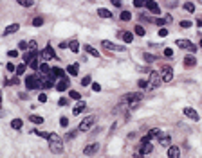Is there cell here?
Instances as JSON below:
<instances>
[{"label": "cell", "instance_id": "cell-1", "mask_svg": "<svg viewBox=\"0 0 202 158\" xmlns=\"http://www.w3.org/2000/svg\"><path fill=\"white\" fill-rule=\"evenodd\" d=\"M49 147H51V151L54 153V154H61L63 153V139L60 137V135H56V133H49Z\"/></svg>", "mask_w": 202, "mask_h": 158}, {"label": "cell", "instance_id": "cell-2", "mask_svg": "<svg viewBox=\"0 0 202 158\" xmlns=\"http://www.w3.org/2000/svg\"><path fill=\"white\" fill-rule=\"evenodd\" d=\"M26 86H27V90H38L42 86V81H40L38 76H27L26 77Z\"/></svg>", "mask_w": 202, "mask_h": 158}, {"label": "cell", "instance_id": "cell-3", "mask_svg": "<svg viewBox=\"0 0 202 158\" xmlns=\"http://www.w3.org/2000/svg\"><path fill=\"white\" fill-rule=\"evenodd\" d=\"M161 77L164 83H170L173 79V66L170 65H163V69H161Z\"/></svg>", "mask_w": 202, "mask_h": 158}, {"label": "cell", "instance_id": "cell-4", "mask_svg": "<svg viewBox=\"0 0 202 158\" xmlns=\"http://www.w3.org/2000/svg\"><path fill=\"white\" fill-rule=\"evenodd\" d=\"M94 122H96V115H88V117H85L83 119V122L79 124V131H88L92 126H94Z\"/></svg>", "mask_w": 202, "mask_h": 158}, {"label": "cell", "instance_id": "cell-5", "mask_svg": "<svg viewBox=\"0 0 202 158\" xmlns=\"http://www.w3.org/2000/svg\"><path fill=\"white\" fill-rule=\"evenodd\" d=\"M40 58H42L43 61H47V59H56L58 56H56V52L53 51L51 45H47V47L43 49V52H40Z\"/></svg>", "mask_w": 202, "mask_h": 158}, {"label": "cell", "instance_id": "cell-6", "mask_svg": "<svg viewBox=\"0 0 202 158\" xmlns=\"http://www.w3.org/2000/svg\"><path fill=\"white\" fill-rule=\"evenodd\" d=\"M101 45H103L105 49H108V51H117V52H125V47H123V45L112 43V41H108V40H103V41H101Z\"/></svg>", "mask_w": 202, "mask_h": 158}, {"label": "cell", "instance_id": "cell-7", "mask_svg": "<svg viewBox=\"0 0 202 158\" xmlns=\"http://www.w3.org/2000/svg\"><path fill=\"white\" fill-rule=\"evenodd\" d=\"M161 81H163V77H161V74H159V72H155V70H152V72H150V88H152V90L159 86V83H161Z\"/></svg>", "mask_w": 202, "mask_h": 158}, {"label": "cell", "instance_id": "cell-8", "mask_svg": "<svg viewBox=\"0 0 202 158\" xmlns=\"http://www.w3.org/2000/svg\"><path fill=\"white\" fill-rule=\"evenodd\" d=\"M155 137H161V129H159V128H152V129L144 135V137L141 139V142H150V140L155 139Z\"/></svg>", "mask_w": 202, "mask_h": 158}, {"label": "cell", "instance_id": "cell-9", "mask_svg": "<svg viewBox=\"0 0 202 158\" xmlns=\"http://www.w3.org/2000/svg\"><path fill=\"white\" fill-rule=\"evenodd\" d=\"M177 47H181V49H188L190 52H195L197 47L190 41V40H177Z\"/></svg>", "mask_w": 202, "mask_h": 158}, {"label": "cell", "instance_id": "cell-10", "mask_svg": "<svg viewBox=\"0 0 202 158\" xmlns=\"http://www.w3.org/2000/svg\"><path fill=\"white\" fill-rule=\"evenodd\" d=\"M144 7H146L150 13H153V14H159V13H161V9H159V4H157V2H153V0H144Z\"/></svg>", "mask_w": 202, "mask_h": 158}, {"label": "cell", "instance_id": "cell-11", "mask_svg": "<svg viewBox=\"0 0 202 158\" xmlns=\"http://www.w3.org/2000/svg\"><path fill=\"white\" fill-rule=\"evenodd\" d=\"M98 151H99V144H90V146H87L83 149V154L85 156H94Z\"/></svg>", "mask_w": 202, "mask_h": 158}, {"label": "cell", "instance_id": "cell-12", "mask_svg": "<svg viewBox=\"0 0 202 158\" xmlns=\"http://www.w3.org/2000/svg\"><path fill=\"white\" fill-rule=\"evenodd\" d=\"M152 151H153V146L150 142H143V146H141V149H139V153L136 156H144V154H150Z\"/></svg>", "mask_w": 202, "mask_h": 158}, {"label": "cell", "instance_id": "cell-13", "mask_svg": "<svg viewBox=\"0 0 202 158\" xmlns=\"http://www.w3.org/2000/svg\"><path fill=\"white\" fill-rule=\"evenodd\" d=\"M54 88L58 90V92H65V90L69 88V79H67V77H61V79L56 83V86H54Z\"/></svg>", "mask_w": 202, "mask_h": 158}, {"label": "cell", "instance_id": "cell-14", "mask_svg": "<svg viewBox=\"0 0 202 158\" xmlns=\"http://www.w3.org/2000/svg\"><path fill=\"white\" fill-rule=\"evenodd\" d=\"M197 65V58L193 54H186L184 56V66H188V69H193V66Z\"/></svg>", "mask_w": 202, "mask_h": 158}, {"label": "cell", "instance_id": "cell-15", "mask_svg": "<svg viewBox=\"0 0 202 158\" xmlns=\"http://www.w3.org/2000/svg\"><path fill=\"white\" fill-rule=\"evenodd\" d=\"M184 115L188 117V119H191V120H198V113H197V111L193 110V108H184Z\"/></svg>", "mask_w": 202, "mask_h": 158}, {"label": "cell", "instance_id": "cell-16", "mask_svg": "<svg viewBox=\"0 0 202 158\" xmlns=\"http://www.w3.org/2000/svg\"><path fill=\"white\" fill-rule=\"evenodd\" d=\"M78 72H79V65L78 63H72V65H69V66H67V74H69V76H78Z\"/></svg>", "mask_w": 202, "mask_h": 158}, {"label": "cell", "instance_id": "cell-17", "mask_svg": "<svg viewBox=\"0 0 202 158\" xmlns=\"http://www.w3.org/2000/svg\"><path fill=\"white\" fill-rule=\"evenodd\" d=\"M181 156V149L175 147V146H170L168 147V158H179Z\"/></svg>", "mask_w": 202, "mask_h": 158}, {"label": "cell", "instance_id": "cell-18", "mask_svg": "<svg viewBox=\"0 0 202 158\" xmlns=\"http://www.w3.org/2000/svg\"><path fill=\"white\" fill-rule=\"evenodd\" d=\"M18 29H20V25H18V24H11V25H7V27L4 29V36H9V34L16 32Z\"/></svg>", "mask_w": 202, "mask_h": 158}, {"label": "cell", "instance_id": "cell-19", "mask_svg": "<svg viewBox=\"0 0 202 158\" xmlns=\"http://www.w3.org/2000/svg\"><path fill=\"white\" fill-rule=\"evenodd\" d=\"M119 36L123 38V41H125V43H132V41H133V34H132V32H128V31H121V32H119Z\"/></svg>", "mask_w": 202, "mask_h": 158}, {"label": "cell", "instance_id": "cell-20", "mask_svg": "<svg viewBox=\"0 0 202 158\" xmlns=\"http://www.w3.org/2000/svg\"><path fill=\"white\" fill-rule=\"evenodd\" d=\"M85 108H87V104L79 101V102H78V104H76V106L72 108V115H79V113H81V111H83Z\"/></svg>", "mask_w": 202, "mask_h": 158}, {"label": "cell", "instance_id": "cell-21", "mask_svg": "<svg viewBox=\"0 0 202 158\" xmlns=\"http://www.w3.org/2000/svg\"><path fill=\"white\" fill-rule=\"evenodd\" d=\"M38 58H40V52H38V54L29 61V66H31L33 70H38V69H40V61H38Z\"/></svg>", "mask_w": 202, "mask_h": 158}, {"label": "cell", "instance_id": "cell-22", "mask_svg": "<svg viewBox=\"0 0 202 158\" xmlns=\"http://www.w3.org/2000/svg\"><path fill=\"white\" fill-rule=\"evenodd\" d=\"M38 70L42 72V76H45V74H49V72H51V66H49V65H47L45 61H42V63H40V69H38Z\"/></svg>", "mask_w": 202, "mask_h": 158}, {"label": "cell", "instance_id": "cell-23", "mask_svg": "<svg viewBox=\"0 0 202 158\" xmlns=\"http://www.w3.org/2000/svg\"><path fill=\"white\" fill-rule=\"evenodd\" d=\"M85 52H88L90 56H94V58H99V52L92 47V45H85Z\"/></svg>", "mask_w": 202, "mask_h": 158}, {"label": "cell", "instance_id": "cell-24", "mask_svg": "<svg viewBox=\"0 0 202 158\" xmlns=\"http://www.w3.org/2000/svg\"><path fill=\"white\" fill-rule=\"evenodd\" d=\"M159 144L164 146V147H170V144H171V137H170V135H164V137L159 140Z\"/></svg>", "mask_w": 202, "mask_h": 158}, {"label": "cell", "instance_id": "cell-25", "mask_svg": "<svg viewBox=\"0 0 202 158\" xmlns=\"http://www.w3.org/2000/svg\"><path fill=\"white\" fill-rule=\"evenodd\" d=\"M98 14H99L101 18H112V13H110L108 9H105V7H101V9H98Z\"/></svg>", "mask_w": 202, "mask_h": 158}, {"label": "cell", "instance_id": "cell-26", "mask_svg": "<svg viewBox=\"0 0 202 158\" xmlns=\"http://www.w3.org/2000/svg\"><path fill=\"white\" fill-rule=\"evenodd\" d=\"M22 124H24V122H22V119H13V120H11V128H13V129H20Z\"/></svg>", "mask_w": 202, "mask_h": 158}, {"label": "cell", "instance_id": "cell-27", "mask_svg": "<svg viewBox=\"0 0 202 158\" xmlns=\"http://www.w3.org/2000/svg\"><path fill=\"white\" fill-rule=\"evenodd\" d=\"M69 49H71L72 52H78V51H79V43H78V40H72V41L69 43Z\"/></svg>", "mask_w": 202, "mask_h": 158}, {"label": "cell", "instance_id": "cell-28", "mask_svg": "<svg viewBox=\"0 0 202 158\" xmlns=\"http://www.w3.org/2000/svg\"><path fill=\"white\" fill-rule=\"evenodd\" d=\"M29 120L34 124H43V117H40V115H29Z\"/></svg>", "mask_w": 202, "mask_h": 158}, {"label": "cell", "instance_id": "cell-29", "mask_svg": "<svg viewBox=\"0 0 202 158\" xmlns=\"http://www.w3.org/2000/svg\"><path fill=\"white\" fill-rule=\"evenodd\" d=\"M26 66H27L26 63H20V65H16V70H15V72H16V76H22V74H24V72H26Z\"/></svg>", "mask_w": 202, "mask_h": 158}, {"label": "cell", "instance_id": "cell-30", "mask_svg": "<svg viewBox=\"0 0 202 158\" xmlns=\"http://www.w3.org/2000/svg\"><path fill=\"white\" fill-rule=\"evenodd\" d=\"M51 72H53V76H56V77H63V76H65V72H63L61 69H58V66L51 69Z\"/></svg>", "mask_w": 202, "mask_h": 158}, {"label": "cell", "instance_id": "cell-31", "mask_svg": "<svg viewBox=\"0 0 202 158\" xmlns=\"http://www.w3.org/2000/svg\"><path fill=\"white\" fill-rule=\"evenodd\" d=\"M69 97H71V99H74V101H79V99H81V94H79V92H76V90H71V92H69Z\"/></svg>", "mask_w": 202, "mask_h": 158}, {"label": "cell", "instance_id": "cell-32", "mask_svg": "<svg viewBox=\"0 0 202 158\" xmlns=\"http://www.w3.org/2000/svg\"><path fill=\"white\" fill-rule=\"evenodd\" d=\"M133 32H136L137 36H144V34H146V31H144V27H143V25H136Z\"/></svg>", "mask_w": 202, "mask_h": 158}, {"label": "cell", "instance_id": "cell-33", "mask_svg": "<svg viewBox=\"0 0 202 158\" xmlns=\"http://www.w3.org/2000/svg\"><path fill=\"white\" fill-rule=\"evenodd\" d=\"M16 4H20V6H24V7H31L34 2L33 0H16Z\"/></svg>", "mask_w": 202, "mask_h": 158}, {"label": "cell", "instance_id": "cell-34", "mask_svg": "<svg viewBox=\"0 0 202 158\" xmlns=\"http://www.w3.org/2000/svg\"><path fill=\"white\" fill-rule=\"evenodd\" d=\"M33 25H34V27H42V25H43V16H36V18L33 20Z\"/></svg>", "mask_w": 202, "mask_h": 158}, {"label": "cell", "instance_id": "cell-35", "mask_svg": "<svg viewBox=\"0 0 202 158\" xmlns=\"http://www.w3.org/2000/svg\"><path fill=\"white\" fill-rule=\"evenodd\" d=\"M182 9L188 11V13H193V11H195V6H193V2H186V4L182 6Z\"/></svg>", "mask_w": 202, "mask_h": 158}, {"label": "cell", "instance_id": "cell-36", "mask_svg": "<svg viewBox=\"0 0 202 158\" xmlns=\"http://www.w3.org/2000/svg\"><path fill=\"white\" fill-rule=\"evenodd\" d=\"M119 18H121V20H123V22H128V20H130V18H132V13H130V11H123V13H121V16H119Z\"/></svg>", "mask_w": 202, "mask_h": 158}, {"label": "cell", "instance_id": "cell-37", "mask_svg": "<svg viewBox=\"0 0 202 158\" xmlns=\"http://www.w3.org/2000/svg\"><path fill=\"white\" fill-rule=\"evenodd\" d=\"M139 88H143V90H148V88H150V83H148L146 79H139Z\"/></svg>", "mask_w": 202, "mask_h": 158}, {"label": "cell", "instance_id": "cell-38", "mask_svg": "<svg viewBox=\"0 0 202 158\" xmlns=\"http://www.w3.org/2000/svg\"><path fill=\"white\" fill-rule=\"evenodd\" d=\"M155 59H157V56H153V54H148V52H144V61L152 63V61H155Z\"/></svg>", "mask_w": 202, "mask_h": 158}, {"label": "cell", "instance_id": "cell-39", "mask_svg": "<svg viewBox=\"0 0 202 158\" xmlns=\"http://www.w3.org/2000/svg\"><path fill=\"white\" fill-rule=\"evenodd\" d=\"M92 83V79H90V76H85L83 79H81V86H88Z\"/></svg>", "mask_w": 202, "mask_h": 158}, {"label": "cell", "instance_id": "cell-40", "mask_svg": "<svg viewBox=\"0 0 202 158\" xmlns=\"http://www.w3.org/2000/svg\"><path fill=\"white\" fill-rule=\"evenodd\" d=\"M181 27H182V29H190V27H191V22H190V20H182V22H181Z\"/></svg>", "mask_w": 202, "mask_h": 158}, {"label": "cell", "instance_id": "cell-41", "mask_svg": "<svg viewBox=\"0 0 202 158\" xmlns=\"http://www.w3.org/2000/svg\"><path fill=\"white\" fill-rule=\"evenodd\" d=\"M18 83H20V81H18V77H16V76H15L13 79H7V81H6V84H7V86H11V84H18Z\"/></svg>", "mask_w": 202, "mask_h": 158}, {"label": "cell", "instance_id": "cell-42", "mask_svg": "<svg viewBox=\"0 0 202 158\" xmlns=\"http://www.w3.org/2000/svg\"><path fill=\"white\" fill-rule=\"evenodd\" d=\"M18 49L27 51V49H29V43H27V41H20V43H18Z\"/></svg>", "mask_w": 202, "mask_h": 158}, {"label": "cell", "instance_id": "cell-43", "mask_svg": "<svg viewBox=\"0 0 202 158\" xmlns=\"http://www.w3.org/2000/svg\"><path fill=\"white\" fill-rule=\"evenodd\" d=\"M60 126H61V128H67V126H69V119H67V117H61V119H60Z\"/></svg>", "mask_w": 202, "mask_h": 158}, {"label": "cell", "instance_id": "cell-44", "mask_svg": "<svg viewBox=\"0 0 202 158\" xmlns=\"http://www.w3.org/2000/svg\"><path fill=\"white\" fill-rule=\"evenodd\" d=\"M78 131H79V129H78ZM78 131H69V133H67V137H65V139H67V140H72V139L76 137V135H78Z\"/></svg>", "mask_w": 202, "mask_h": 158}, {"label": "cell", "instance_id": "cell-45", "mask_svg": "<svg viewBox=\"0 0 202 158\" xmlns=\"http://www.w3.org/2000/svg\"><path fill=\"white\" fill-rule=\"evenodd\" d=\"M153 24H155V25H159V27H163V25L166 24V20H163V18H157V20H153Z\"/></svg>", "mask_w": 202, "mask_h": 158}, {"label": "cell", "instance_id": "cell-46", "mask_svg": "<svg viewBox=\"0 0 202 158\" xmlns=\"http://www.w3.org/2000/svg\"><path fill=\"white\" fill-rule=\"evenodd\" d=\"M159 36H161V38H164V36H168V29H164V27H161V29H159Z\"/></svg>", "mask_w": 202, "mask_h": 158}, {"label": "cell", "instance_id": "cell-47", "mask_svg": "<svg viewBox=\"0 0 202 158\" xmlns=\"http://www.w3.org/2000/svg\"><path fill=\"white\" fill-rule=\"evenodd\" d=\"M133 6H136V7H143L144 6V0H133Z\"/></svg>", "mask_w": 202, "mask_h": 158}, {"label": "cell", "instance_id": "cell-48", "mask_svg": "<svg viewBox=\"0 0 202 158\" xmlns=\"http://www.w3.org/2000/svg\"><path fill=\"white\" fill-rule=\"evenodd\" d=\"M6 69H7L9 72H15V70H16V66H15L13 63H7V65H6Z\"/></svg>", "mask_w": 202, "mask_h": 158}, {"label": "cell", "instance_id": "cell-49", "mask_svg": "<svg viewBox=\"0 0 202 158\" xmlns=\"http://www.w3.org/2000/svg\"><path fill=\"white\" fill-rule=\"evenodd\" d=\"M164 56H166V58H171V56H173V51H171L170 47H168V49H164Z\"/></svg>", "mask_w": 202, "mask_h": 158}, {"label": "cell", "instance_id": "cell-50", "mask_svg": "<svg viewBox=\"0 0 202 158\" xmlns=\"http://www.w3.org/2000/svg\"><path fill=\"white\" fill-rule=\"evenodd\" d=\"M38 101H40V102H47V95H45V94H40V95H38Z\"/></svg>", "mask_w": 202, "mask_h": 158}, {"label": "cell", "instance_id": "cell-51", "mask_svg": "<svg viewBox=\"0 0 202 158\" xmlns=\"http://www.w3.org/2000/svg\"><path fill=\"white\" fill-rule=\"evenodd\" d=\"M92 90H94V92H99V90H101V84H99V83H92Z\"/></svg>", "mask_w": 202, "mask_h": 158}, {"label": "cell", "instance_id": "cell-52", "mask_svg": "<svg viewBox=\"0 0 202 158\" xmlns=\"http://www.w3.org/2000/svg\"><path fill=\"white\" fill-rule=\"evenodd\" d=\"M7 56L9 58H16L18 56V51H7Z\"/></svg>", "mask_w": 202, "mask_h": 158}, {"label": "cell", "instance_id": "cell-53", "mask_svg": "<svg viewBox=\"0 0 202 158\" xmlns=\"http://www.w3.org/2000/svg\"><path fill=\"white\" fill-rule=\"evenodd\" d=\"M29 51H36V41H29Z\"/></svg>", "mask_w": 202, "mask_h": 158}, {"label": "cell", "instance_id": "cell-54", "mask_svg": "<svg viewBox=\"0 0 202 158\" xmlns=\"http://www.w3.org/2000/svg\"><path fill=\"white\" fill-rule=\"evenodd\" d=\"M67 104H69V101H67L65 97H61V99H60V106H67Z\"/></svg>", "mask_w": 202, "mask_h": 158}, {"label": "cell", "instance_id": "cell-55", "mask_svg": "<svg viewBox=\"0 0 202 158\" xmlns=\"http://www.w3.org/2000/svg\"><path fill=\"white\" fill-rule=\"evenodd\" d=\"M110 2L114 4V6H117V7H121V0H110Z\"/></svg>", "mask_w": 202, "mask_h": 158}, {"label": "cell", "instance_id": "cell-56", "mask_svg": "<svg viewBox=\"0 0 202 158\" xmlns=\"http://www.w3.org/2000/svg\"><path fill=\"white\" fill-rule=\"evenodd\" d=\"M197 25H198V27H202V14L197 18Z\"/></svg>", "mask_w": 202, "mask_h": 158}, {"label": "cell", "instance_id": "cell-57", "mask_svg": "<svg viewBox=\"0 0 202 158\" xmlns=\"http://www.w3.org/2000/svg\"><path fill=\"white\" fill-rule=\"evenodd\" d=\"M139 70H141V72H150L148 66H139Z\"/></svg>", "mask_w": 202, "mask_h": 158}, {"label": "cell", "instance_id": "cell-58", "mask_svg": "<svg viewBox=\"0 0 202 158\" xmlns=\"http://www.w3.org/2000/svg\"><path fill=\"white\" fill-rule=\"evenodd\" d=\"M4 115V111H2V108H0V117H2Z\"/></svg>", "mask_w": 202, "mask_h": 158}, {"label": "cell", "instance_id": "cell-59", "mask_svg": "<svg viewBox=\"0 0 202 158\" xmlns=\"http://www.w3.org/2000/svg\"><path fill=\"white\" fill-rule=\"evenodd\" d=\"M0 104H2V92H0Z\"/></svg>", "mask_w": 202, "mask_h": 158}, {"label": "cell", "instance_id": "cell-60", "mask_svg": "<svg viewBox=\"0 0 202 158\" xmlns=\"http://www.w3.org/2000/svg\"><path fill=\"white\" fill-rule=\"evenodd\" d=\"M200 47H202V40H200Z\"/></svg>", "mask_w": 202, "mask_h": 158}, {"label": "cell", "instance_id": "cell-61", "mask_svg": "<svg viewBox=\"0 0 202 158\" xmlns=\"http://www.w3.org/2000/svg\"><path fill=\"white\" fill-rule=\"evenodd\" d=\"M198 2H200V4H202V0H198Z\"/></svg>", "mask_w": 202, "mask_h": 158}]
</instances>
